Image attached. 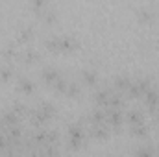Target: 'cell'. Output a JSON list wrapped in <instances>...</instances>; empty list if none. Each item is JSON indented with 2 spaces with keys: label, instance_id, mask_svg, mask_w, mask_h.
Masks as SVG:
<instances>
[{
  "label": "cell",
  "instance_id": "6da1fadb",
  "mask_svg": "<svg viewBox=\"0 0 159 157\" xmlns=\"http://www.w3.org/2000/svg\"><path fill=\"white\" fill-rule=\"evenodd\" d=\"M83 141H85V133L81 131V128L78 124H70L69 126V142L74 148H80L83 144Z\"/></svg>",
  "mask_w": 159,
  "mask_h": 157
},
{
  "label": "cell",
  "instance_id": "7a4b0ae2",
  "mask_svg": "<svg viewBox=\"0 0 159 157\" xmlns=\"http://www.w3.org/2000/svg\"><path fill=\"white\" fill-rule=\"evenodd\" d=\"M150 89H152V87H150V81H148V79H139V81L131 83L129 92H131V96H139V94H146Z\"/></svg>",
  "mask_w": 159,
  "mask_h": 157
},
{
  "label": "cell",
  "instance_id": "3957f363",
  "mask_svg": "<svg viewBox=\"0 0 159 157\" xmlns=\"http://www.w3.org/2000/svg\"><path fill=\"white\" fill-rule=\"evenodd\" d=\"M74 48H78V41L72 35H61L59 37V50L69 52V50H74Z\"/></svg>",
  "mask_w": 159,
  "mask_h": 157
},
{
  "label": "cell",
  "instance_id": "277c9868",
  "mask_svg": "<svg viewBox=\"0 0 159 157\" xmlns=\"http://www.w3.org/2000/svg\"><path fill=\"white\" fill-rule=\"evenodd\" d=\"M2 54H4L7 59H15L17 56H20V52H19L17 44H13V43H7V44L2 48Z\"/></svg>",
  "mask_w": 159,
  "mask_h": 157
},
{
  "label": "cell",
  "instance_id": "5b68a950",
  "mask_svg": "<svg viewBox=\"0 0 159 157\" xmlns=\"http://www.w3.org/2000/svg\"><path fill=\"white\" fill-rule=\"evenodd\" d=\"M32 37H34V30H32L30 26H22V28H19V32H17V39L20 41V43H28Z\"/></svg>",
  "mask_w": 159,
  "mask_h": 157
},
{
  "label": "cell",
  "instance_id": "8992f818",
  "mask_svg": "<svg viewBox=\"0 0 159 157\" xmlns=\"http://www.w3.org/2000/svg\"><path fill=\"white\" fill-rule=\"evenodd\" d=\"M43 78L46 79V81H52V83H56V81L61 78V76H59V72H57L54 67H46V69H43Z\"/></svg>",
  "mask_w": 159,
  "mask_h": 157
},
{
  "label": "cell",
  "instance_id": "52a82bcc",
  "mask_svg": "<svg viewBox=\"0 0 159 157\" xmlns=\"http://www.w3.org/2000/svg\"><path fill=\"white\" fill-rule=\"evenodd\" d=\"M129 87H131V79L128 78V76H117L115 89H119V91H129Z\"/></svg>",
  "mask_w": 159,
  "mask_h": 157
},
{
  "label": "cell",
  "instance_id": "ba28073f",
  "mask_svg": "<svg viewBox=\"0 0 159 157\" xmlns=\"http://www.w3.org/2000/svg\"><path fill=\"white\" fill-rule=\"evenodd\" d=\"M146 104H148L152 109L159 104V92L156 91V89H150V91L146 92Z\"/></svg>",
  "mask_w": 159,
  "mask_h": 157
},
{
  "label": "cell",
  "instance_id": "9c48e42d",
  "mask_svg": "<svg viewBox=\"0 0 159 157\" xmlns=\"http://www.w3.org/2000/svg\"><path fill=\"white\" fill-rule=\"evenodd\" d=\"M81 78H83V81H85L87 85H94V83H96V79H98V76H96V72H94V70L85 69V70H81Z\"/></svg>",
  "mask_w": 159,
  "mask_h": 157
},
{
  "label": "cell",
  "instance_id": "30bf717a",
  "mask_svg": "<svg viewBox=\"0 0 159 157\" xmlns=\"http://www.w3.org/2000/svg\"><path fill=\"white\" fill-rule=\"evenodd\" d=\"M20 57H22L24 61L32 63V61H37V59H39V54H37L34 48H26L24 52H20Z\"/></svg>",
  "mask_w": 159,
  "mask_h": 157
},
{
  "label": "cell",
  "instance_id": "8fae6325",
  "mask_svg": "<svg viewBox=\"0 0 159 157\" xmlns=\"http://www.w3.org/2000/svg\"><path fill=\"white\" fill-rule=\"evenodd\" d=\"M137 17H139L141 20H146V22H148V20L154 19V11H152L150 7H139V9H137Z\"/></svg>",
  "mask_w": 159,
  "mask_h": 157
},
{
  "label": "cell",
  "instance_id": "7c38bea8",
  "mask_svg": "<svg viewBox=\"0 0 159 157\" xmlns=\"http://www.w3.org/2000/svg\"><path fill=\"white\" fill-rule=\"evenodd\" d=\"M19 89L24 91V92H32V91H34V83L28 78H20L19 79Z\"/></svg>",
  "mask_w": 159,
  "mask_h": 157
},
{
  "label": "cell",
  "instance_id": "4fadbf2b",
  "mask_svg": "<svg viewBox=\"0 0 159 157\" xmlns=\"http://www.w3.org/2000/svg\"><path fill=\"white\" fill-rule=\"evenodd\" d=\"M131 131H133L135 135H146V131H148V126H146L144 122H139V124H131Z\"/></svg>",
  "mask_w": 159,
  "mask_h": 157
},
{
  "label": "cell",
  "instance_id": "5bb4252c",
  "mask_svg": "<svg viewBox=\"0 0 159 157\" xmlns=\"http://www.w3.org/2000/svg\"><path fill=\"white\" fill-rule=\"evenodd\" d=\"M93 133H94L96 137H106V135H107V124H106V122H104V124H94Z\"/></svg>",
  "mask_w": 159,
  "mask_h": 157
},
{
  "label": "cell",
  "instance_id": "9a60e30c",
  "mask_svg": "<svg viewBox=\"0 0 159 157\" xmlns=\"http://www.w3.org/2000/svg\"><path fill=\"white\" fill-rule=\"evenodd\" d=\"M128 118H129V122H131V124H139V122H144V120H143V115H141L139 111H135V109H131V111L128 113Z\"/></svg>",
  "mask_w": 159,
  "mask_h": 157
},
{
  "label": "cell",
  "instance_id": "2e32d148",
  "mask_svg": "<svg viewBox=\"0 0 159 157\" xmlns=\"http://www.w3.org/2000/svg\"><path fill=\"white\" fill-rule=\"evenodd\" d=\"M17 118H19V115H17L15 111H9V113H4V122H6L7 126H13V124H17Z\"/></svg>",
  "mask_w": 159,
  "mask_h": 157
},
{
  "label": "cell",
  "instance_id": "e0dca14e",
  "mask_svg": "<svg viewBox=\"0 0 159 157\" xmlns=\"http://www.w3.org/2000/svg\"><path fill=\"white\" fill-rule=\"evenodd\" d=\"M13 74V69L11 67H0V78L2 79H9Z\"/></svg>",
  "mask_w": 159,
  "mask_h": 157
},
{
  "label": "cell",
  "instance_id": "ac0fdd59",
  "mask_svg": "<svg viewBox=\"0 0 159 157\" xmlns=\"http://www.w3.org/2000/svg\"><path fill=\"white\" fill-rule=\"evenodd\" d=\"M65 92H67L69 96H76V94L80 92V87L76 85V83H69V85H67V91H65Z\"/></svg>",
  "mask_w": 159,
  "mask_h": 157
},
{
  "label": "cell",
  "instance_id": "d6986e66",
  "mask_svg": "<svg viewBox=\"0 0 159 157\" xmlns=\"http://www.w3.org/2000/svg\"><path fill=\"white\" fill-rule=\"evenodd\" d=\"M13 111L20 117V115H26L28 113V109H26V105H22V104H19V102H15V105H13Z\"/></svg>",
  "mask_w": 159,
  "mask_h": 157
},
{
  "label": "cell",
  "instance_id": "ffe728a7",
  "mask_svg": "<svg viewBox=\"0 0 159 157\" xmlns=\"http://www.w3.org/2000/svg\"><path fill=\"white\" fill-rule=\"evenodd\" d=\"M137 157H154V152H152L150 148H139Z\"/></svg>",
  "mask_w": 159,
  "mask_h": 157
},
{
  "label": "cell",
  "instance_id": "44dd1931",
  "mask_svg": "<svg viewBox=\"0 0 159 157\" xmlns=\"http://www.w3.org/2000/svg\"><path fill=\"white\" fill-rule=\"evenodd\" d=\"M28 157H39V155H37L35 152H32V154H28Z\"/></svg>",
  "mask_w": 159,
  "mask_h": 157
},
{
  "label": "cell",
  "instance_id": "7402d4cb",
  "mask_svg": "<svg viewBox=\"0 0 159 157\" xmlns=\"http://www.w3.org/2000/svg\"><path fill=\"white\" fill-rule=\"evenodd\" d=\"M111 157H117V155H111Z\"/></svg>",
  "mask_w": 159,
  "mask_h": 157
},
{
  "label": "cell",
  "instance_id": "603a6c76",
  "mask_svg": "<svg viewBox=\"0 0 159 157\" xmlns=\"http://www.w3.org/2000/svg\"><path fill=\"white\" fill-rule=\"evenodd\" d=\"M157 115H159V109H157Z\"/></svg>",
  "mask_w": 159,
  "mask_h": 157
}]
</instances>
